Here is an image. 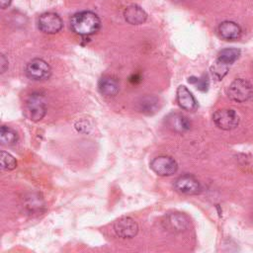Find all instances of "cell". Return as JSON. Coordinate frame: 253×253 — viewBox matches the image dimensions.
<instances>
[{
	"instance_id": "obj_1",
	"label": "cell",
	"mask_w": 253,
	"mask_h": 253,
	"mask_svg": "<svg viewBox=\"0 0 253 253\" xmlns=\"http://www.w3.org/2000/svg\"><path fill=\"white\" fill-rule=\"evenodd\" d=\"M101 21L99 17L91 11H82L74 14L70 19L72 31L79 36H91L100 29Z\"/></svg>"
},
{
	"instance_id": "obj_2",
	"label": "cell",
	"mask_w": 253,
	"mask_h": 253,
	"mask_svg": "<svg viewBox=\"0 0 253 253\" xmlns=\"http://www.w3.org/2000/svg\"><path fill=\"white\" fill-rule=\"evenodd\" d=\"M227 95L232 101L242 103L252 97L253 88L247 80L238 78L232 81L229 85L227 89Z\"/></svg>"
},
{
	"instance_id": "obj_3",
	"label": "cell",
	"mask_w": 253,
	"mask_h": 253,
	"mask_svg": "<svg viewBox=\"0 0 253 253\" xmlns=\"http://www.w3.org/2000/svg\"><path fill=\"white\" fill-rule=\"evenodd\" d=\"M26 110L31 121H41L46 113V103L44 97L40 93H33L26 102Z\"/></svg>"
},
{
	"instance_id": "obj_4",
	"label": "cell",
	"mask_w": 253,
	"mask_h": 253,
	"mask_svg": "<svg viewBox=\"0 0 253 253\" xmlns=\"http://www.w3.org/2000/svg\"><path fill=\"white\" fill-rule=\"evenodd\" d=\"M212 121L218 128L223 130H231L238 126L239 116L234 110L220 109L213 114Z\"/></svg>"
},
{
	"instance_id": "obj_5",
	"label": "cell",
	"mask_w": 253,
	"mask_h": 253,
	"mask_svg": "<svg viewBox=\"0 0 253 253\" xmlns=\"http://www.w3.org/2000/svg\"><path fill=\"white\" fill-rule=\"evenodd\" d=\"M26 75L34 81L47 79L51 74L49 64L42 58L32 59L26 66Z\"/></svg>"
},
{
	"instance_id": "obj_6",
	"label": "cell",
	"mask_w": 253,
	"mask_h": 253,
	"mask_svg": "<svg viewBox=\"0 0 253 253\" xmlns=\"http://www.w3.org/2000/svg\"><path fill=\"white\" fill-rule=\"evenodd\" d=\"M150 168L159 176H171L178 170V164L174 158L161 155L152 159Z\"/></svg>"
},
{
	"instance_id": "obj_7",
	"label": "cell",
	"mask_w": 253,
	"mask_h": 253,
	"mask_svg": "<svg viewBox=\"0 0 253 253\" xmlns=\"http://www.w3.org/2000/svg\"><path fill=\"white\" fill-rule=\"evenodd\" d=\"M61 18L52 12H46L40 16L38 21L39 29L44 34H56L62 29Z\"/></svg>"
},
{
	"instance_id": "obj_8",
	"label": "cell",
	"mask_w": 253,
	"mask_h": 253,
	"mask_svg": "<svg viewBox=\"0 0 253 253\" xmlns=\"http://www.w3.org/2000/svg\"><path fill=\"white\" fill-rule=\"evenodd\" d=\"M174 187L177 192L185 195H197L202 188L199 181L190 174H185L175 180Z\"/></svg>"
},
{
	"instance_id": "obj_9",
	"label": "cell",
	"mask_w": 253,
	"mask_h": 253,
	"mask_svg": "<svg viewBox=\"0 0 253 253\" xmlns=\"http://www.w3.org/2000/svg\"><path fill=\"white\" fill-rule=\"evenodd\" d=\"M114 230L119 237L132 238L137 234L138 225L131 217L125 216L114 223Z\"/></svg>"
},
{
	"instance_id": "obj_10",
	"label": "cell",
	"mask_w": 253,
	"mask_h": 253,
	"mask_svg": "<svg viewBox=\"0 0 253 253\" xmlns=\"http://www.w3.org/2000/svg\"><path fill=\"white\" fill-rule=\"evenodd\" d=\"M176 99L179 107L182 108L183 110L195 111L198 108V103L195 97L184 85H181L178 87L177 93H176Z\"/></svg>"
},
{
	"instance_id": "obj_11",
	"label": "cell",
	"mask_w": 253,
	"mask_h": 253,
	"mask_svg": "<svg viewBox=\"0 0 253 253\" xmlns=\"http://www.w3.org/2000/svg\"><path fill=\"white\" fill-rule=\"evenodd\" d=\"M218 34L225 41H234L241 37L242 30L235 22L224 21L218 26Z\"/></svg>"
},
{
	"instance_id": "obj_12",
	"label": "cell",
	"mask_w": 253,
	"mask_h": 253,
	"mask_svg": "<svg viewBox=\"0 0 253 253\" xmlns=\"http://www.w3.org/2000/svg\"><path fill=\"white\" fill-rule=\"evenodd\" d=\"M124 17L126 21L130 25H140L146 21L147 14L141 7L132 4L125 9Z\"/></svg>"
},
{
	"instance_id": "obj_13",
	"label": "cell",
	"mask_w": 253,
	"mask_h": 253,
	"mask_svg": "<svg viewBox=\"0 0 253 253\" xmlns=\"http://www.w3.org/2000/svg\"><path fill=\"white\" fill-rule=\"evenodd\" d=\"M167 126L176 132H184L191 128V122L181 114H170L166 118Z\"/></svg>"
},
{
	"instance_id": "obj_14",
	"label": "cell",
	"mask_w": 253,
	"mask_h": 253,
	"mask_svg": "<svg viewBox=\"0 0 253 253\" xmlns=\"http://www.w3.org/2000/svg\"><path fill=\"white\" fill-rule=\"evenodd\" d=\"M166 226L175 231V232H180L185 229H187L189 225V219L188 217L180 212H173L170 213L166 217Z\"/></svg>"
},
{
	"instance_id": "obj_15",
	"label": "cell",
	"mask_w": 253,
	"mask_h": 253,
	"mask_svg": "<svg viewBox=\"0 0 253 253\" xmlns=\"http://www.w3.org/2000/svg\"><path fill=\"white\" fill-rule=\"evenodd\" d=\"M98 88L101 94L107 97H113L119 92L120 86L115 78L110 76L102 77L98 82Z\"/></svg>"
},
{
	"instance_id": "obj_16",
	"label": "cell",
	"mask_w": 253,
	"mask_h": 253,
	"mask_svg": "<svg viewBox=\"0 0 253 253\" xmlns=\"http://www.w3.org/2000/svg\"><path fill=\"white\" fill-rule=\"evenodd\" d=\"M159 108V100L155 96H144L138 102V110L146 115L154 114Z\"/></svg>"
},
{
	"instance_id": "obj_17",
	"label": "cell",
	"mask_w": 253,
	"mask_h": 253,
	"mask_svg": "<svg viewBox=\"0 0 253 253\" xmlns=\"http://www.w3.org/2000/svg\"><path fill=\"white\" fill-rule=\"evenodd\" d=\"M24 207L29 212H32V213L38 212V211L41 212L42 209L44 207V203L42 198L40 195L30 194L25 199Z\"/></svg>"
},
{
	"instance_id": "obj_18",
	"label": "cell",
	"mask_w": 253,
	"mask_h": 253,
	"mask_svg": "<svg viewBox=\"0 0 253 253\" xmlns=\"http://www.w3.org/2000/svg\"><path fill=\"white\" fill-rule=\"evenodd\" d=\"M0 140L3 145H14L18 141V134L13 128L6 126H2L0 129Z\"/></svg>"
},
{
	"instance_id": "obj_19",
	"label": "cell",
	"mask_w": 253,
	"mask_h": 253,
	"mask_svg": "<svg viewBox=\"0 0 253 253\" xmlns=\"http://www.w3.org/2000/svg\"><path fill=\"white\" fill-rule=\"evenodd\" d=\"M240 55V50L237 48H224L221 49L218 53V57L217 60L220 61L223 64H231L234 61H236L238 59Z\"/></svg>"
},
{
	"instance_id": "obj_20",
	"label": "cell",
	"mask_w": 253,
	"mask_h": 253,
	"mask_svg": "<svg viewBox=\"0 0 253 253\" xmlns=\"http://www.w3.org/2000/svg\"><path fill=\"white\" fill-rule=\"evenodd\" d=\"M0 160H1V168L3 170H13L17 167V160L15 159V157L13 155H11L10 153L6 152V151H1L0 154Z\"/></svg>"
},
{
	"instance_id": "obj_21",
	"label": "cell",
	"mask_w": 253,
	"mask_h": 253,
	"mask_svg": "<svg viewBox=\"0 0 253 253\" xmlns=\"http://www.w3.org/2000/svg\"><path fill=\"white\" fill-rule=\"evenodd\" d=\"M227 65L221 63L220 61H216L213 66L211 67V73L212 75H214L218 80H220L226 73H227Z\"/></svg>"
},
{
	"instance_id": "obj_22",
	"label": "cell",
	"mask_w": 253,
	"mask_h": 253,
	"mask_svg": "<svg viewBox=\"0 0 253 253\" xmlns=\"http://www.w3.org/2000/svg\"><path fill=\"white\" fill-rule=\"evenodd\" d=\"M189 82L195 84L197 86V88L202 91H206L209 87V80H208L207 76H203L202 78L191 77V78H189Z\"/></svg>"
},
{
	"instance_id": "obj_23",
	"label": "cell",
	"mask_w": 253,
	"mask_h": 253,
	"mask_svg": "<svg viewBox=\"0 0 253 253\" xmlns=\"http://www.w3.org/2000/svg\"><path fill=\"white\" fill-rule=\"evenodd\" d=\"M8 67V60L5 58V56L2 54L1 55V72H5L6 68Z\"/></svg>"
},
{
	"instance_id": "obj_24",
	"label": "cell",
	"mask_w": 253,
	"mask_h": 253,
	"mask_svg": "<svg viewBox=\"0 0 253 253\" xmlns=\"http://www.w3.org/2000/svg\"><path fill=\"white\" fill-rule=\"evenodd\" d=\"M11 1L12 0H1V8L2 9H6L10 5Z\"/></svg>"
}]
</instances>
